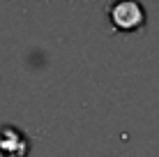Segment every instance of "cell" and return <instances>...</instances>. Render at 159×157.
<instances>
[{
	"instance_id": "cell-1",
	"label": "cell",
	"mask_w": 159,
	"mask_h": 157,
	"mask_svg": "<svg viewBox=\"0 0 159 157\" xmlns=\"http://www.w3.org/2000/svg\"><path fill=\"white\" fill-rule=\"evenodd\" d=\"M108 16L116 30H136L145 23V9L134 0H120L108 7Z\"/></svg>"
},
{
	"instance_id": "cell-2",
	"label": "cell",
	"mask_w": 159,
	"mask_h": 157,
	"mask_svg": "<svg viewBox=\"0 0 159 157\" xmlns=\"http://www.w3.org/2000/svg\"><path fill=\"white\" fill-rule=\"evenodd\" d=\"M30 139L16 125H0V157H28Z\"/></svg>"
}]
</instances>
